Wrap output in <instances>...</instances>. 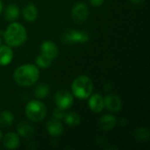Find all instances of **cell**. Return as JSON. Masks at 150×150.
I'll list each match as a JSON object with an SVG mask.
<instances>
[{"mask_svg": "<svg viewBox=\"0 0 150 150\" xmlns=\"http://www.w3.org/2000/svg\"><path fill=\"white\" fill-rule=\"evenodd\" d=\"M118 124L117 118L112 114H105L98 120V127L104 132H110L115 128Z\"/></svg>", "mask_w": 150, "mask_h": 150, "instance_id": "8fae6325", "label": "cell"}, {"mask_svg": "<svg viewBox=\"0 0 150 150\" xmlns=\"http://www.w3.org/2000/svg\"><path fill=\"white\" fill-rule=\"evenodd\" d=\"M27 31L18 22H11L3 33V38L6 45L11 47H18L27 40Z\"/></svg>", "mask_w": 150, "mask_h": 150, "instance_id": "7a4b0ae2", "label": "cell"}, {"mask_svg": "<svg viewBox=\"0 0 150 150\" xmlns=\"http://www.w3.org/2000/svg\"><path fill=\"white\" fill-rule=\"evenodd\" d=\"M54 103L56 107L62 108L65 111L69 110L74 105V96L69 91L60 90L56 91L54 95Z\"/></svg>", "mask_w": 150, "mask_h": 150, "instance_id": "8992f818", "label": "cell"}, {"mask_svg": "<svg viewBox=\"0 0 150 150\" xmlns=\"http://www.w3.org/2000/svg\"><path fill=\"white\" fill-rule=\"evenodd\" d=\"M2 138H3V133H2V131H1V129H0V142H1V141H2Z\"/></svg>", "mask_w": 150, "mask_h": 150, "instance_id": "f1b7e54d", "label": "cell"}, {"mask_svg": "<svg viewBox=\"0 0 150 150\" xmlns=\"http://www.w3.org/2000/svg\"><path fill=\"white\" fill-rule=\"evenodd\" d=\"M14 122V115L10 111H3L0 112V126L3 127H9Z\"/></svg>", "mask_w": 150, "mask_h": 150, "instance_id": "ffe728a7", "label": "cell"}, {"mask_svg": "<svg viewBox=\"0 0 150 150\" xmlns=\"http://www.w3.org/2000/svg\"><path fill=\"white\" fill-rule=\"evenodd\" d=\"M2 44V39H1V37H0V45Z\"/></svg>", "mask_w": 150, "mask_h": 150, "instance_id": "f546056e", "label": "cell"}, {"mask_svg": "<svg viewBox=\"0 0 150 150\" xmlns=\"http://www.w3.org/2000/svg\"><path fill=\"white\" fill-rule=\"evenodd\" d=\"M112 84L111 83H106L105 85H104V91L105 92V93H110L111 91H112Z\"/></svg>", "mask_w": 150, "mask_h": 150, "instance_id": "d4e9b609", "label": "cell"}, {"mask_svg": "<svg viewBox=\"0 0 150 150\" xmlns=\"http://www.w3.org/2000/svg\"><path fill=\"white\" fill-rule=\"evenodd\" d=\"M4 147L6 149L14 150L18 149L20 144V138L17 133L14 132H9L3 135L2 141Z\"/></svg>", "mask_w": 150, "mask_h": 150, "instance_id": "7c38bea8", "label": "cell"}, {"mask_svg": "<svg viewBox=\"0 0 150 150\" xmlns=\"http://www.w3.org/2000/svg\"><path fill=\"white\" fill-rule=\"evenodd\" d=\"M118 123H119L121 127H126V126L128 124V120H127V119H125V118H122V119H120V120L118 121Z\"/></svg>", "mask_w": 150, "mask_h": 150, "instance_id": "484cf974", "label": "cell"}, {"mask_svg": "<svg viewBox=\"0 0 150 150\" xmlns=\"http://www.w3.org/2000/svg\"><path fill=\"white\" fill-rule=\"evenodd\" d=\"M2 11H3V2H2V0H0V15H1Z\"/></svg>", "mask_w": 150, "mask_h": 150, "instance_id": "83f0119b", "label": "cell"}, {"mask_svg": "<svg viewBox=\"0 0 150 150\" xmlns=\"http://www.w3.org/2000/svg\"><path fill=\"white\" fill-rule=\"evenodd\" d=\"M88 106L94 113H100L105 109L104 97L100 93H92L88 98Z\"/></svg>", "mask_w": 150, "mask_h": 150, "instance_id": "30bf717a", "label": "cell"}, {"mask_svg": "<svg viewBox=\"0 0 150 150\" xmlns=\"http://www.w3.org/2000/svg\"><path fill=\"white\" fill-rule=\"evenodd\" d=\"M129 1L135 5H142L145 3V0H129Z\"/></svg>", "mask_w": 150, "mask_h": 150, "instance_id": "4316f807", "label": "cell"}, {"mask_svg": "<svg viewBox=\"0 0 150 150\" xmlns=\"http://www.w3.org/2000/svg\"><path fill=\"white\" fill-rule=\"evenodd\" d=\"M4 18L9 22H14L16 21L20 15V10L19 7L15 4H10L6 6L4 9Z\"/></svg>", "mask_w": 150, "mask_h": 150, "instance_id": "e0dca14e", "label": "cell"}, {"mask_svg": "<svg viewBox=\"0 0 150 150\" xmlns=\"http://www.w3.org/2000/svg\"><path fill=\"white\" fill-rule=\"evenodd\" d=\"M13 51L8 45H0V66H7L13 60Z\"/></svg>", "mask_w": 150, "mask_h": 150, "instance_id": "5bb4252c", "label": "cell"}, {"mask_svg": "<svg viewBox=\"0 0 150 150\" xmlns=\"http://www.w3.org/2000/svg\"><path fill=\"white\" fill-rule=\"evenodd\" d=\"M46 127L48 134L52 137H59L64 132V127L61 122V120L54 118L47 121Z\"/></svg>", "mask_w": 150, "mask_h": 150, "instance_id": "4fadbf2b", "label": "cell"}, {"mask_svg": "<svg viewBox=\"0 0 150 150\" xmlns=\"http://www.w3.org/2000/svg\"><path fill=\"white\" fill-rule=\"evenodd\" d=\"M62 40L68 45L86 43L90 40V33L84 30H76L69 28L64 31L62 35Z\"/></svg>", "mask_w": 150, "mask_h": 150, "instance_id": "5b68a950", "label": "cell"}, {"mask_svg": "<svg viewBox=\"0 0 150 150\" xmlns=\"http://www.w3.org/2000/svg\"><path fill=\"white\" fill-rule=\"evenodd\" d=\"M25 113L26 118L32 122H41L45 120L47 109L44 103L38 99L29 101L25 107Z\"/></svg>", "mask_w": 150, "mask_h": 150, "instance_id": "277c9868", "label": "cell"}, {"mask_svg": "<svg viewBox=\"0 0 150 150\" xmlns=\"http://www.w3.org/2000/svg\"><path fill=\"white\" fill-rule=\"evenodd\" d=\"M105 102V108H106L109 112L117 113L120 112L123 108V102L120 97L116 94L108 93L104 98Z\"/></svg>", "mask_w": 150, "mask_h": 150, "instance_id": "ba28073f", "label": "cell"}, {"mask_svg": "<svg viewBox=\"0 0 150 150\" xmlns=\"http://www.w3.org/2000/svg\"><path fill=\"white\" fill-rule=\"evenodd\" d=\"M49 93H50V87L48 84L45 83H38L33 90L34 97L37 99H44L48 97Z\"/></svg>", "mask_w": 150, "mask_h": 150, "instance_id": "ac0fdd59", "label": "cell"}, {"mask_svg": "<svg viewBox=\"0 0 150 150\" xmlns=\"http://www.w3.org/2000/svg\"><path fill=\"white\" fill-rule=\"evenodd\" d=\"M40 54L54 61L59 55V48L52 40H45L40 45Z\"/></svg>", "mask_w": 150, "mask_h": 150, "instance_id": "9c48e42d", "label": "cell"}, {"mask_svg": "<svg viewBox=\"0 0 150 150\" xmlns=\"http://www.w3.org/2000/svg\"><path fill=\"white\" fill-rule=\"evenodd\" d=\"M89 7L84 2H77L71 9V18L77 24L86 21L89 18Z\"/></svg>", "mask_w": 150, "mask_h": 150, "instance_id": "52a82bcc", "label": "cell"}, {"mask_svg": "<svg viewBox=\"0 0 150 150\" xmlns=\"http://www.w3.org/2000/svg\"><path fill=\"white\" fill-rule=\"evenodd\" d=\"M134 137L138 142H147L150 137V132L149 130L147 127H141L139 128H137L134 132Z\"/></svg>", "mask_w": 150, "mask_h": 150, "instance_id": "44dd1931", "label": "cell"}, {"mask_svg": "<svg viewBox=\"0 0 150 150\" xmlns=\"http://www.w3.org/2000/svg\"><path fill=\"white\" fill-rule=\"evenodd\" d=\"M17 134L24 139H29L34 134V129L26 121H20L17 126Z\"/></svg>", "mask_w": 150, "mask_h": 150, "instance_id": "2e32d148", "label": "cell"}, {"mask_svg": "<svg viewBox=\"0 0 150 150\" xmlns=\"http://www.w3.org/2000/svg\"><path fill=\"white\" fill-rule=\"evenodd\" d=\"M89 1H90L91 5L96 6V7L101 6L104 4V2H105V0H89Z\"/></svg>", "mask_w": 150, "mask_h": 150, "instance_id": "cb8c5ba5", "label": "cell"}, {"mask_svg": "<svg viewBox=\"0 0 150 150\" xmlns=\"http://www.w3.org/2000/svg\"><path fill=\"white\" fill-rule=\"evenodd\" d=\"M22 15L27 22H33L37 19L39 12L37 6L33 3H28L22 10Z\"/></svg>", "mask_w": 150, "mask_h": 150, "instance_id": "9a60e30c", "label": "cell"}, {"mask_svg": "<svg viewBox=\"0 0 150 150\" xmlns=\"http://www.w3.org/2000/svg\"><path fill=\"white\" fill-rule=\"evenodd\" d=\"M66 113V111L62 109V108H59V107H56L54 111H53V117L54 119H57V120H62L64 117Z\"/></svg>", "mask_w": 150, "mask_h": 150, "instance_id": "603a6c76", "label": "cell"}, {"mask_svg": "<svg viewBox=\"0 0 150 150\" xmlns=\"http://www.w3.org/2000/svg\"><path fill=\"white\" fill-rule=\"evenodd\" d=\"M53 61L42 55L41 54L35 58V65L39 69H47L51 66Z\"/></svg>", "mask_w": 150, "mask_h": 150, "instance_id": "7402d4cb", "label": "cell"}, {"mask_svg": "<svg viewBox=\"0 0 150 150\" xmlns=\"http://www.w3.org/2000/svg\"><path fill=\"white\" fill-rule=\"evenodd\" d=\"M62 120L69 127H77L81 123V116L76 112H66Z\"/></svg>", "mask_w": 150, "mask_h": 150, "instance_id": "d6986e66", "label": "cell"}, {"mask_svg": "<svg viewBox=\"0 0 150 150\" xmlns=\"http://www.w3.org/2000/svg\"><path fill=\"white\" fill-rule=\"evenodd\" d=\"M40 78V69L35 64L25 63L18 66L13 72L14 82L21 87L34 85Z\"/></svg>", "mask_w": 150, "mask_h": 150, "instance_id": "6da1fadb", "label": "cell"}, {"mask_svg": "<svg viewBox=\"0 0 150 150\" xmlns=\"http://www.w3.org/2000/svg\"><path fill=\"white\" fill-rule=\"evenodd\" d=\"M94 84L91 77L85 75L76 77L71 83V93L78 99H87L93 93Z\"/></svg>", "mask_w": 150, "mask_h": 150, "instance_id": "3957f363", "label": "cell"}]
</instances>
